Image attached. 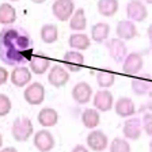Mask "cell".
<instances>
[{"label": "cell", "instance_id": "6da1fadb", "mask_svg": "<svg viewBox=\"0 0 152 152\" xmlns=\"http://www.w3.org/2000/svg\"><path fill=\"white\" fill-rule=\"evenodd\" d=\"M34 56L33 39L20 26H7L0 31V60L6 65H23Z\"/></svg>", "mask_w": 152, "mask_h": 152}, {"label": "cell", "instance_id": "7a4b0ae2", "mask_svg": "<svg viewBox=\"0 0 152 152\" xmlns=\"http://www.w3.org/2000/svg\"><path fill=\"white\" fill-rule=\"evenodd\" d=\"M34 133V126L28 117H19L12 122L11 126V134L12 139L18 142L27 141Z\"/></svg>", "mask_w": 152, "mask_h": 152}, {"label": "cell", "instance_id": "3957f363", "mask_svg": "<svg viewBox=\"0 0 152 152\" xmlns=\"http://www.w3.org/2000/svg\"><path fill=\"white\" fill-rule=\"evenodd\" d=\"M52 12L57 20L66 22L75 12V3L73 0H54L52 4Z\"/></svg>", "mask_w": 152, "mask_h": 152}, {"label": "cell", "instance_id": "277c9868", "mask_svg": "<svg viewBox=\"0 0 152 152\" xmlns=\"http://www.w3.org/2000/svg\"><path fill=\"white\" fill-rule=\"evenodd\" d=\"M23 98L28 104L38 106L45 101V87L39 82H34L27 84L23 91Z\"/></svg>", "mask_w": 152, "mask_h": 152}, {"label": "cell", "instance_id": "5b68a950", "mask_svg": "<svg viewBox=\"0 0 152 152\" xmlns=\"http://www.w3.org/2000/svg\"><path fill=\"white\" fill-rule=\"evenodd\" d=\"M33 144H34L35 149L38 152H50L56 147V140H54V136L49 130L42 129L35 132Z\"/></svg>", "mask_w": 152, "mask_h": 152}, {"label": "cell", "instance_id": "8992f818", "mask_svg": "<svg viewBox=\"0 0 152 152\" xmlns=\"http://www.w3.org/2000/svg\"><path fill=\"white\" fill-rule=\"evenodd\" d=\"M106 49L109 52V56L113 58L117 64H121L124 61V58L128 54V48L125 45V42L120 38H110L106 41Z\"/></svg>", "mask_w": 152, "mask_h": 152}, {"label": "cell", "instance_id": "52a82bcc", "mask_svg": "<svg viewBox=\"0 0 152 152\" xmlns=\"http://www.w3.org/2000/svg\"><path fill=\"white\" fill-rule=\"evenodd\" d=\"M144 65V58H142L141 53L139 52H133V53L126 54V57L122 61V72L125 75H137L140 71L142 69Z\"/></svg>", "mask_w": 152, "mask_h": 152}, {"label": "cell", "instance_id": "ba28073f", "mask_svg": "<svg viewBox=\"0 0 152 152\" xmlns=\"http://www.w3.org/2000/svg\"><path fill=\"white\" fill-rule=\"evenodd\" d=\"M86 141H87L88 149H91V151H94V152H103L104 149L109 147V137H107V134L104 132H102V130L92 129L91 132L88 133Z\"/></svg>", "mask_w": 152, "mask_h": 152}, {"label": "cell", "instance_id": "9c48e42d", "mask_svg": "<svg viewBox=\"0 0 152 152\" xmlns=\"http://www.w3.org/2000/svg\"><path fill=\"white\" fill-rule=\"evenodd\" d=\"M126 16L132 22H144L148 16V10L141 0H130L126 4Z\"/></svg>", "mask_w": 152, "mask_h": 152}, {"label": "cell", "instance_id": "30bf717a", "mask_svg": "<svg viewBox=\"0 0 152 152\" xmlns=\"http://www.w3.org/2000/svg\"><path fill=\"white\" fill-rule=\"evenodd\" d=\"M48 82L56 88H61L69 82V73L63 65H53L48 73Z\"/></svg>", "mask_w": 152, "mask_h": 152}, {"label": "cell", "instance_id": "8fae6325", "mask_svg": "<svg viewBox=\"0 0 152 152\" xmlns=\"http://www.w3.org/2000/svg\"><path fill=\"white\" fill-rule=\"evenodd\" d=\"M122 133L124 137L130 141H136L141 137L142 133V125H141V120L137 117H129L122 126Z\"/></svg>", "mask_w": 152, "mask_h": 152}, {"label": "cell", "instance_id": "7c38bea8", "mask_svg": "<svg viewBox=\"0 0 152 152\" xmlns=\"http://www.w3.org/2000/svg\"><path fill=\"white\" fill-rule=\"evenodd\" d=\"M92 103H94V107L98 111H109L114 104V96L109 90L102 88L99 91L95 92V95L92 96Z\"/></svg>", "mask_w": 152, "mask_h": 152}, {"label": "cell", "instance_id": "4fadbf2b", "mask_svg": "<svg viewBox=\"0 0 152 152\" xmlns=\"http://www.w3.org/2000/svg\"><path fill=\"white\" fill-rule=\"evenodd\" d=\"M71 95H72V99L77 104H86L88 103L92 98V87L88 83L79 82L73 86Z\"/></svg>", "mask_w": 152, "mask_h": 152}, {"label": "cell", "instance_id": "5bb4252c", "mask_svg": "<svg viewBox=\"0 0 152 152\" xmlns=\"http://www.w3.org/2000/svg\"><path fill=\"white\" fill-rule=\"evenodd\" d=\"M10 79L15 87L23 88L31 82V71L25 65H18L12 69L11 75H10Z\"/></svg>", "mask_w": 152, "mask_h": 152}, {"label": "cell", "instance_id": "9a60e30c", "mask_svg": "<svg viewBox=\"0 0 152 152\" xmlns=\"http://www.w3.org/2000/svg\"><path fill=\"white\" fill-rule=\"evenodd\" d=\"M65 69L69 72H79L84 65V56L77 50H68L64 53Z\"/></svg>", "mask_w": 152, "mask_h": 152}, {"label": "cell", "instance_id": "2e32d148", "mask_svg": "<svg viewBox=\"0 0 152 152\" xmlns=\"http://www.w3.org/2000/svg\"><path fill=\"white\" fill-rule=\"evenodd\" d=\"M115 34L117 38L122 39V41H130L137 35V28L134 22L126 19V20H120L115 27Z\"/></svg>", "mask_w": 152, "mask_h": 152}, {"label": "cell", "instance_id": "e0dca14e", "mask_svg": "<svg viewBox=\"0 0 152 152\" xmlns=\"http://www.w3.org/2000/svg\"><path fill=\"white\" fill-rule=\"evenodd\" d=\"M114 110H115L118 117H121V118L133 117L137 111L136 106H134V102L130 98H128V96H122V98L118 99L115 102V104H114Z\"/></svg>", "mask_w": 152, "mask_h": 152}, {"label": "cell", "instance_id": "ac0fdd59", "mask_svg": "<svg viewBox=\"0 0 152 152\" xmlns=\"http://www.w3.org/2000/svg\"><path fill=\"white\" fill-rule=\"evenodd\" d=\"M28 69L35 75H44L49 68H50V58L44 56L42 53L34 54L31 57V60L28 61Z\"/></svg>", "mask_w": 152, "mask_h": 152}, {"label": "cell", "instance_id": "d6986e66", "mask_svg": "<svg viewBox=\"0 0 152 152\" xmlns=\"http://www.w3.org/2000/svg\"><path fill=\"white\" fill-rule=\"evenodd\" d=\"M37 120L42 128H53L58 122V113L52 107H44L39 110Z\"/></svg>", "mask_w": 152, "mask_h": 152}, {"label": "cell", "instance_id": "ffe728a7", "mask_svg": "<svg viewBox=\"0 0 152 152\" xmlns=\"http://www.w3.org/2000/svg\"><path fill=\"white\" fill-rule=\"evenodd\" d=\"M68 45L73 50H87L91 46V38L84 33H73L68 38Z\"/></svg>", "mask_w": 152, "mask_h": 152}, {"label": "cell", "instance_id": "44dd1931", "mask_svg": "<svg viewBox=\"0 0 152 152\" xmlns=\"http://www.w3.org/2000/svg\"><path fill=\"white\" fill-rule=\"evenodd\" d=\"M109 34H110V25L106 22H98L91 27V39L96 44L106 42Z\"/></svg>", "mask_w": 152, "mask_h": 152}, {"label": "cell", "instance_id": "7402d4cb", "mask_svg": "<svg viewBox=\"0 0 152 152\" xmlns=\"http://www.w3.org/2000/svg\"><path fill=\"white\" fill-rule=\"evenodd\" d=\"M152 80L149 79V75H144V77H134L130 82V87H132V91L134 95L137 96H142V95H147L151 88Z\"/></svg>", "mask_w": 152, "mask_h": 152}, {"label": "cell", "instance_id": "603a6c76", "mask_svg": "<svg viewBox=\"0 0 152 152\" xmlns=\"http://www.w3.org/2000/svg\"><path fill=\"white\" fill-rule=\"evenodd\" d=\"M82 122L87 129H96L101 124V115L96 109H86L82 113Z\"/></svg>", "mask_w": 152, "mask_h": 152}, {"label": "cell", "instance_id": "cb8c5ba5", "mask_svg": "<svg viewBox=\"0 0 152 152\" xmlns=\"http://www.w3.org/2000/svg\"><path fill=\"white\" fill-rule=\"evenodd\" d=\"M87 27V18H86L84 8H77L69 18V28L73 31H83Z\"/></svg>", "mask_w": 152, "mask_h": 152}, {"label": "cell", "instance_id": "d4e9b609", "mask_svg": "<svg viewBox=\"0 0 152 152\" xmlns=\"http://www.w3.org/2000/svg\"><path fill=\"white\" fill-rule=\"evenodd\" d=\"M96 8L102 16L110 18V16H114L117 14L120 4H118V0H98Z\"/></svg>", "mask_w": 152, "mask_h": 152}, {"label": "cell", "instance_id": "484cf974", "mask_svg": "<svg viewBox=\"0 0 152 152\" xmlns=\"http://www.w3.org/2000/svg\"><path fill=\"white\" fill-rule=\"evenodd\" d=\"M39 35H41V39L45 42V44L52 45L58 39V28H57L56 25L45 23V25H42V27H41Z\"/></svg>", "mask_w": 152, "mask_h": 152}, {"label": "cell", "instance_id": "4316f807", "mask_svg": "<svg viewBox=\"0 0 152 152\" xmlns=\"http://www.w3.org/2000/svg\"><path fill=\"white\" fill-rule=\"evenodd\" d=\"M16 20V10L10 3L0 4V23L1 25H12Z\"/></svg>", "mask_w": 152, "mask_h": 152}, {"label": "cell", "instance_id": "83f0119b", "mask_svg": "<svg viewBox=\"0 0 152 152\" xmlns=\"http://www.w3.org/2000/svg\"><path fill=\"white\" fill-rule=\"evenodd\" d=\"M95 79H96V84H98L101 88L107 90L109 87H111V86L114 84V82H115V76H114V73L110 72V71L99 69L98 72H96Z\"/></svg>", "mask_w": 152, "mask_h": 152}, {"label": "cell", "instance_id": "f1b7e54d", "mask_svg": "<svg viewBox=\"0 0 152 152\" xmlns=\"http://www.w3.org/2000/svg\"><path fill=\"white\" fill-rule=\"evenodd\" d=\"M130 144L126 139L114 137L110 142V152H130Z\"/></svg>", "mask_w": 152, "mask_h": 152}, {"label": "cell", "instance_id": "f546056e", "mask_svg": "<svg viewBox=\"0 0 152 152\" xmlns=\"http://www.w3.org/2000/svg\"><path fill=\"white\" fill-rule=\"evenodd\" d=\"M12 109V102L6 94H0V117H6Z\"/></svg>", "mask_w": 152, "mask_h": 152}, {"label": "cell", "instance_id": "4dcf8cb0", "mask_svg": "<svg viewBox=\"0 0 152 152\" xmlns=\"http://www.w3.org/2000/svg\"><path fill=\"white\" fill-rule=\"evenodd\" d=\"M141 125H142V129L144 132L148 134V136L152 137V113H144L142 115V120H141Z\"/></svg>", "mask_w": 152, "mask_h": 152}, {"label": "cell", "instance_id": "1f68e13d", "mask_svg": "<svg viewBox=\"0 0 152 152\" xmlns=\"http://www.w3.org/2000/svg\"><path fill=\"white\" fill-rule=\"evenodd\" d=\"M8 77H10L8 71H7L4 66H0V86L6 84L7 80H8Z\"/></svg>", "mask_w": 152, "mask_h": 152}, {"label": "cell", "instance_id": "d6a6232c", "mask_svg": "<svg viewBox=\"0 0 152 152\" xmlns=\"http://www.w3.org/2000/svg\"><path fill=\"white\" fill-rule=\"evenodd\" d=\"M137 111H139V113H144V111L152 113V99H148V102H145L144 104H141Z\"/></svg>", "mask_w": 152, "mask_h": 152}, {"label": "cell", "instance_id": "836d02e7", "mask_svg": "<svg viewBox=\"0 0 152 152\" xmlns=\"http://www.w3.org/2000/svg\"><path fill=\"white\" fill-rule=\"evenodd\" d=\"M71 152H90V151H88V148H87L86 145H83V144H77V145L73 147Z\"/></svg>", "mask_w": 152, "mask_h": 152}, {"label": "cell", "instance_id": "e575fe53", "mask_svg": "<svg viewBox=\"0 0 152 152\" xmlns=\"http://www.w3.org/2000/svg\"><path fill=\"white\" fill-rule=\"evenodd\" d=\"M147 37H148L149 44H151V46H152V23L148 26V30H147Z\"/></svg>", "mask_w": 152, "mask_h": 152}, {"label": "cell", "instance_id": "d590c367", "mask_svg": "<svg viewBox=\"0 0 152 152\" xmlns=\"http://www.w3.org/2000/svg\"><path fill=\"white\" fill-rule=\"evenodd\" d=\"M0 152H18V149L14 148V147H6V148H1Z\"/></svg>", "mask_w": 152, "mask_h": 152}, {"label": "cell", "instance_id": "8d00e7d4", "mask_svg": "<svg viewBox=\"0 0 152 152\" xmlns=\"http://www.w3.org/2000/svg\"><path fill=\"white\" fill-rule=\"evenodd\" d=\"M31 3H34V4H42V3H45L46 0H30Z\"/></svg>", "mask_w": 152, "mask_h": 152}, {"label": "cell", "instance_id": "74e56055", "mask_svg": "<svg viewBox=\"0 0 152 152\" xmlns=\"http://www.w3.org/2000/svg\"><path fill=\"white\" fill-rule=\"evenodd\" d=\"M149 96V99H152V84H151V88H149V91H148V94H147Z\"/></svg>", "mask_w": 152, "mask_h": 152}, {"label": "cell", "instance_id": "f35d334b", "mask_svg": "<svg viewBox=\"0 0 152 152\" xmlns=\"http://www.w3.org/2000/svg\"><path fill=\"white\" fill-rule=\"evenodd\" d=\"M3 147V136H1V133H0V149Z\"/></svg>", "mask_w": 152, "mask_h": 152}, {"label": "cell", "instance_id": "ab89813d", "mask_svg": "<svg viewBox=\"0 0 152 152\" xmlns=\"http://www.w3.org/2000/svg\"><path fill=\"white\" fill-rule=\"evenodd\" d=\"M148 148H149V152H152V139L149 140V144H148Z\"/></svg>", "mask_w": 152, "mask_h": 152}, {"label": "cell", "instance_id": "60d3db41", "mask_svg": "<svg viewBox=\"0 0 152 152\" xmlns=\"http://www.w3.org/2000/svg\"><path fill=\"white\" fill-rule=\"evenodd\" d=\"M147 4H152V0H144Z\"/></svg>", "mask_w": 152, "mask_h": 152}, {"label": "cell", "instance_id": "b9f144b4", "mask_svg": "<svg viewBox=\"0 0 152 152\" xmlns=\"http://www.w3.org/2000/svg\"><path fill=\"white\" fill-rule=\"evenodd\" d=\"M11 1H19V0H11Z\"/></svg>", "mask_w": 152, "mask_h": 152}]
</instances>
